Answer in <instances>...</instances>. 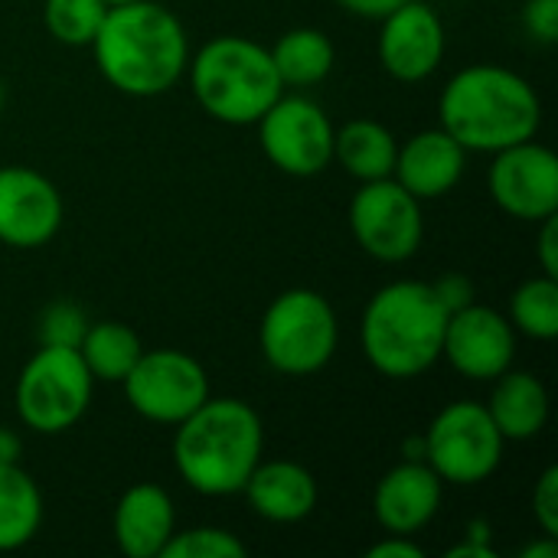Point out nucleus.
I'll return each instance as SVG.
<instances>
[{
    "instance_id": "1",
    "label": "nucleus",
    "mask_w": 558,
    "mask_h": 558,
    "mask_svg": "<svg viewBox=\"0 0 558 558\" xmlns=\"http://www.w3.org/2000/svg\"><path fill=\"white\" fill-rule=\"evenodd\" d=\"M92 52L111 88L131 98H157L186 72L190 39L173 10L157 0H131L108 7Z\"/></svg>"
},
{
    "instance_id": "2",
    "label": "nucleus",
    "mask_w": 558,
    "mask_h": 558,
    "mask_svg": "<svg viewBox=\"0 0 558 558\" xmlns=\"http://www.w3.org/2000/svg\"><path fill=\"white\" fill-rule=\"evenodd\" d=\"M438 118L468 154H497L539 134L543 101L520 72L477 62L445 85Z\"/></svg>"
},
{
    "instance_id": "3",
    "label": "nucleus",
    "mask_w": 558,
    "mask_h": 558,
    "mask_svg": "<svg viewBox=\"0 0 558 558\" xmlns=\"http://www.w3.org/2000/svg\"><path fill=\"white\" fill-rule=\"evenodd\" d=\"M265 428L258 412L232 396L206 399L177 425L173 464L183 484L203 497L242 494L248 474L262 461Z\"/></svg>"
},
{
    "instance_id": "4",
    "label": "nucleus",
    "mask_w": 558,
    "mask_h": 558,
    "mask_svg": "<svg viewBox=\"0 0 558 558\" xmlns=\"http://www.w3.org/2000/svg\"><path fill=\"white\" fill-rule=\"evenodd\" d=\"M448 307L428 281L379 288L360 320V347L369 366L389 379H415L441 360Z\"/></svg>"
},
{
    "instance_id": "5",
    "label": "nucleus",
    "mask_w": 558,
    "mask_h": 558,
    "mask_svg": "<svg viewBox=\"0 0 558 558\" xmlns=\"http://www.w3.org/2000/svg\"><path fill=\"white\" fill-rule=\"evenodd\" d=\"M199 108L232 128L255 124L284 92L271 52L248 36H216L186 62Z\"/></svg>"
},
{
    "instance_id": "6",
    "label": "nucleus",
    "mask_w": 558,
    "mask_h": 558,
    "mask_svg": "<svg viewBox=\"0 0 558 558\" xmlns=\"http://www.w3.org/2000/svg\"><path fill=\"white\" fill-rule=\"evenodd\" d=\"M340 343V324L330 301L311 288L281 291L258 324V350L281 376L320 373Z\"/></svg>"
},
{
    "instance_id": "7",
    "label": "nucleus",
    "mask_w": 558,
    "mask_h": 558,
    "mask_svg": "<svg viewBox=\"0 0 558 558\" xmlns=\"http://www.w3.org/2000/svg\"><path fill=\"white\" fill-rule=\"evenodd\" d=\"M95 379L72 347H39L16 379V415L36 435H62L92 405Z\"/></svg>"
},
{
    "instance_id": "8",
    "label": "nucleus",
    "mask_w": 558,
    "mask_h": 558,
    "mask_svg": "<svg viewBox=\"0 0 558 558\" xmlns=\"http://www.w3.org/2000/svg\"><path fill=\"white\" fill-rule=\"evenodd\" d=\"M425 441V464L454 487H477L504 461V435L497 432L487 405L464 399L445 405L428 432L422 435Z\"/></svg>"
},
{
    "instance_id": "9",
    "label": "nucleus",
    "mask_w": 558,
    "mask_h": 558,
    "mask_svg": "<svg viewBox=\"0 0 558 558\" xmlns=\"http://www.w3.org/2000/svg\"><path fill=\"white\" fill-rule=\"evenodd\" d=\"M350 232L369 258L386 265L409 262L425 239L422 199L396 177L366 180L350 199Z\"/></svg>"
},
{
    "instance_id": "10",
    "label": "nucleus",
    "mask_w": 558,
    "mask_h": 558,
    "mask_svg": "<svg viewBox=\"0 0 558 558\" xmlns=\"http://www.w3.org/2000/svg\"><path fill=\"white\" fill-rule=\"evenodd\" d=\"M121 386L141 418L173 428L209 399L206 369L183 350H144Z\"/></svg>"
},
{
    "instance_id": "11",
    "label": "nucleus",
    "mask_w": 558,
    "mask_h": 558,
    "mask_svg": "<svg viewBox=\"0 0 558 558\" xmlns=\"http://www.w3.org/2000/svg\"><path fill=\"white\" fill-rule=\"evenodd\" d=\"M262 154L288 177L307 180L330 167L333 160V124L327 111L304 98L284 95L255 121Z\"/></svg>"
},
{
    "instance_id": "12",
    "label": "nucleus",
    "mask_w": 558,
    "mask_h": 558,
    "mask_svg": "<svg viewBox=\"0 0 558 558\" xmlns=\"http://www.w3.org/2000/svg\"><path fill=\"white\" fill-rule=\"evenodd\" d=\"M487 186L494 203L526 222H543L558 213V157L536 137L494 154Z\"/></svg>"
},
{
    "instance_id": "13",
    "label": "nucleus",
    "mask_w": 558,
    "mask_h": 558,
    "mask_svg": "<svg viewBox=\"0 0 558 558\" xmlns=\"http://www.w3.org/2000/svg\"><path fill=\"white\" fill-rule=\"evenodd\" d=\"M513 356H517V330L500 311L474 301L448 314L441 360H448L464 379L494 383L500 373L513 366Z\"/></svg>"
},
{
    "instance_id": "14",
    "label": "nucleus",
    "mask_w": 558,
    "mask_h": 558,
    "mask_svg": "<svg viewBox=\"0 0 558 558\" xmlns=\"http://www.w3.org/2000/svg\"><path fill=\"white\" fill-rule=\"evenodd\" d=\"M62 229V193L33 167H0V242L39 248Z\"/></svg>"
},
{
    "instance_id": "15",
    "label": "nucleus",
    "mask_w": 558,
    "mask_h": 558,
    "mask_svg": "<svg viewBox=\"0 0 558 558\" xmlns=\"http://www.w3.org/2000/svg\"><path fill=\"white\" fill-rule=\"evenodd\" d=\"M379 23V62L396 82H425L438 72L445 59V23L428 3L409 0Z\"/></svg>"
},
{
    "instance_id": "16",
    "label": "nucleus",
    "mask_w": 558,
    "mask_h": 558,
    "mask_svg": "<svg viewBox=\"0 0 558 558\" xmlns=\"http://www.w3.org/2000/svg\"><path fill=\"white\" fill-rule=\"evenodd\" d=\"M445 481L425 461H402L383 474L373 490V517L386 533L415 536L441 510Z\"/></svg>"
},
{
    "instance_id": "17",
    "label": "nucleus",
    "mask_w": 558,
    "mask_h": 558,
    "mask_svg": "<svg viewBox=\"0 0 558 558\" xmlns=\"http://www.w3.org/2000/svg\"><path fill=\"white\" fill-rule=\"evenodd\" d=\"M468 170V150L438 124L399 144L392 177L422 203L448 196Z\"/></svg>"
},
{
    "instance_id": "18",
    "label": "nucleus",
    "mask_w": 558,
    "mask_h": 558,
    "mask_svg": "<svg viewBox=\"0 0 558 558\" xmlns=\"http://www.w3.org/2000/svg\"><path fill=\"white\" fill-rule=\"evenodd\" d=\"M242 494L255 510V517L281 526L307 520L320 500L314 474L298 461H258Z\"/></svg>"
},
{
    "instance_id": "19",
    "label": "nucleus",
    "mask_w": 558,
    "mask_h": 558,
    "mask_svg": "<svg viewBox=\"0 0 558 558\" xmlns=\"http://www.w3.org/2000/svg\"><path fill=\"white\" fill-rule=\"evenodd\" d=\"M114 543L128 558H160L177 530V510L160 484H134L121 494L111 517Z\"/></svg>"
},
{
    "instance_id": "20",
    "label": "nucleus",
    "mask_w": 558,
    "mask_h": 558,
    "mask_svg": "<svg viewBox=\"0 0 558 558\" xmlns=\"http://www.w3.org/2000/svg\"><path fill=\"white\" fill-rule=\"evenodd\" d=\"M487 412L504 441H530L549 422V392L539 376L507 369L494 379Z\"/></svg>"
},
{
    "instance_id": "21",
    "label": "nucleus",
    "mask_w": 558,
    "mask_h": 558,
    "mask_svg": "<svg viewBox=\"0 0 558 558\" xmlns=\"http://www.w3.org/2000/svg\"><path fill=\"white\" fill-rule=\"evenodd\" d=\"M396 154H399L396 134L373 118H353L333 131V160L360 183L392 177Z\"/></svg>"
},
{
    "instance_id": "22",
    "label": "nucleus",
    "mask_w": 558,
    "mask_h": 558,
    "mask_svg": "<svg viewBox=\"0 0 558 558\" xmlns=\"http://www.w3.org/2000/svg\"><path fill=\"white\" fill-rule=\"evenodd\" d=\"M268 52L284 88H311L324 82L337 62V49L330 36L317 26H294L281 33Z\"/></svg>"
},
{
    "instance_id": "23",
    "label": "nucleus",
    "mask_w": 558,
    "mask_h": 558,
    "mask_svg": "<svg viewBox=\"0 0 558 558\" xmlns=\"http://www.w3.org/2000/svg\"><path fill=\"white\" fill-rule=\"evenodd\" d=\"M43 526V494L20 464H0V553H16Z\"/></svg>"
},
{
    "instance_id": "24",
    "label": "nucleus",
    "mask_w": 558,
    "mask_h": 558,
    "mask_svg": "<svg viewBox=\"0 0 558 558\" xmlns=\"http://www.w3.org/2000/svg\"><path fill=\"white\" fill-rule=\"evenodd\" d=\"M141 353H144V343L137 330L121 320L88 324L78 343V356L85 360L95 383H124V376L131 373Z\"/></svg>"
},
{
    "instance_id": "25",
    "label": "nucleus",
    "mask_w": 558,
    "mask_h": 558,
    "mask_svg": "<svg viewBox=\"0 0 558 558\" xmlns=\"http://www.w3.org/2000/svg\"><path fill=\"white\" fill-rule=\"evenodd\" d=\"M510 324L530 340H556L558 337V278L536 275L523 281L510 298Z\"/></svg>"
},
{
    "instance_id": "26",
    "label": "nucleus",
    "mask_w": 558,
    "mask_h": 558,
    "mask_svg": "<svg viewBox=\"0 0 558 558\" xmlns=\"http://www.w3.org/2000/svg\"><path fill=\"white\" fill-rule=\"evenodd\" d=\"M108 13L105 0H46L43 23L49 36L62 46H92Z\"/></svg>"
},
{
    "instance_id": "27",
    "label": "nucleus",
    "mask_w": 558,
    "mask_h": 558,
    "mask_svg": "<svg viewBox=\"0 0 558 558\" xmlns=\"http://www.w3.org/2000/svg\"><path fill=\"white\" fill-rule=\"evenodd\" d=\"M248 546L222 526H193L167 539L160 558H245Z\"/></svg>"
},
{
    "instance_id": "28",
    "label": "nucleus",
    "mask_w": 558,
    "mask_h": 558,
    "mask_svg": "<svg viewBox=\"0 0 558 558\" xmlns=\"http://www.w3.org/2000/svg\"><path fill=\"white\" fill-rule=\"evenodd\" d=\"M85 330H88V320H85L82 307L72 304V301H56L39 317V343L43 347H72V350H78Z\"/></svg>"
},
{
    "instance_id": "29",
    "label": "nucleus",
    "mask_w": 558,
    "mask_h": 558,
    "mask_svg": "<svg viewBox=\"0 0 558 558\" xmlns=\"http://www.w3.org/2000/svg\"><path fill=\"white\" fill-rule=\"evenodd\" d=\"M533 517L543 530V536L558 539V468H546L533 487Z\"/></svg>"
},
{
    "instance_id": "30",
    "label": "nucleus",
    "mask_w": 558,
    "mask_h": 558,
    "mask_svg": "<svg viewBox=\"0 0 558 558\" xmlns=\"http://www.w3.org/2000/svg\"><path fill=\"white\" fill-rule=\"evenodd\" d=\"M523 26L533 39L553 46L558 39V0H526Z\"/></svg>"
},
{
    "instance_id": "31",
    "label": "nucleus",
    "mask_w": 558,
    "mask_h": 558,
    "mask_svg": "<svg viewBox=\"0 0 558 558\" xmlns=\"http://www.w3.org/2000/svg\"><path fill=\"white\" fill-rule=\"evenodd\" d=\"M432 288H435L438 301L448 307V314H454V311H461V307L474 304V284H471V278H468V275H461V271L438 278Z\"/></svg>"
},
{
    "instance_id": "32",
    "label": "nucleus",
    "mask_w": 558,
    "mask_h": 558,
    "mask_svg": "<svg viewBox=\"0 0 558 558\" xmlns=\"http://www.w3.org/2000/svg\"><path fill=\"white\" fill-rule=\"evenodd\" d=\"M536 255H539V268H543V275L558 278V213H553V216H546V219H543Z\"/></svg>"
},
{
    "instance_id": "33",
    "label": "nucleus",
    "mask_w": 558,
    "mask_h": 558,
    "mask_svg": "<svg viewBox=\"0 0 558 558\" xmlns=\"http://www.w3.org/2000/svg\"><path fill=\"white\" fill-rule=\"evenodd\" d=\"M366 556L369 558H422V546H415L412 543V536H399V533H389L383 543H376V546H369L366 549Z\"/></svg>"
},
{
    "instance_id": "34",
    "label": "nucleus",
    "mask_w": 558,
    "mask_h": 558,
    "mask_svg": "<svg viewBox=\"0 0 558 558\" xmlns=\"http://www.w3.org/2000/svg\"><path fill=\"white\" fill-rule=\"evenodd\" d=\"M347 13H353V16H363V20H383V16H389L392 10H399L402 3H409V0H337Z\"/></svg>"
},
{
    "instance_id": "35",
    "label": "nucleus",
    "mask_w": 558,
    "mask_h": 558,
    "mask_svg": "<svg viewBox=\"0 0 558 558\" xmlns=\"http://www.w3.org/2000/svg\"><path fill=\"white\" fill-rule=\"evenodd\" d=\"M20 454H23V441L13 428H3L0 425V464H20Z\"/></svg>"
},
{
    "instance_id": "36",
    "label": "nucleus",
    "mask_w": 558,
    "mask_h": 558,
    "mask_svg": "<svg viewBox=\"0 0 558 558\" xmlns=\"http://www.w3.org/2000/svg\"><path fill=\"white\" fill-rule=\"evenodd\" d=\"M448 558H497V553H494L490 543L468 539V543H461V546H451V549H448Z\"/></svg>"
},
{
    "instance_id": "37",
    "label": "nucleus",
    "mask_w": 558,
    "mask_h": 558,
    "mask_svg": "<svg viewBox=\"0 0 558 558\" xmlns=\"http://www.w3.org/2000/svg\"><path fill=\"white\" fill-rule=\"evenodd\" d=\"M523 558H558V539L556 536H546V543H530L523 553Z\"/></svg>"
},
{
    "instance_id": "38",
    "label": "nucleus",
    "mask_w": 558,
    "mask_h": 558,
    "mask_svg": "<svg viewBox=\"0 0 558 558\" xmlns=\"http://www.w3.org/2000/svg\"><path fill=\"white\" fill-rule=\"evenodd\" d=\"M7 105V88H3V82H0V108Z\"/></svg>"
},
{
    "instance_id": "39",
    "label": "nucleus",
    "mask_w": 558,
    "mask_h": 558,
    "mask_svg": "<svg viewBox=\"0 0 558 558\" xmlns=\"http://www.w3.org/2000/svg\"><path fill=\"white\" fill-rule=\"evenodd\" d=\"M108 7H118V3H131V0H105Z\"/></svg>"
}]
</instances>
